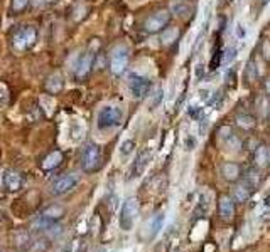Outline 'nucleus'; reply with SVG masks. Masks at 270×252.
Here are the masks:
<instances>
[{
	"instance_id": "8",
	"label": "nucleus",
	"mask_w": 270,
	"mask_h": 252,
	"mask_svg": "<svg viewBox=\"0 0 270 252\" xmlns=\"http://www.w3.org/2000/svg\"><path fill=\"white\" fill-rule=\"evenodd\" d=\"M78 184H79V175H76V173L63 175V177H59L53 184L51 193H53V195H64V193L71 192Z\"/></svg>"
},
{
	"instance_id": "23",
	"label": "nucleus",
	"mask_w": 270,
	"mask_h": 252,
	"mask_svg": "<svg viewBox=\"0 0 270 252\" xmlns=\"http://www.w3.org/2000/svg\"><path fill=\"white\" fill-rule=\"evenodd\" d=\"M162 100H164V89H162V87H157V89L154 91V94L151 96V101H149V108L155 109L160 103H162Z\"/></svg>"
},
{
	"instance_id": "22",
	"label": "nucleus",
	"mask_w": 270,
	"mask_h": 252,
	"mask_svg": "<svg viewBox=\"0 0 270 252\" xmlns=\"http://www.w3.org/2000/svg\"><path fill=\"white\" fill-rule=\"evenodd\" d=\"M73 136V141H79L85 134V125H83L79 119H73L71 121V130H69Z\"/></svg>"
},
{
	"instance_id": "24",
	"label": "nucleus",
	"mask_w": 270,
	"mask_h": 252,
	"mask_svg": "<svg viewBox=\"0 0 270 252\" xmlns=\"http://www.w3.org/2000/svg\"><path fill=\"white\" fill-rule=\"evenodd\" d=\"M189 113V118H193V121H201L203 116H204V109L201 108V106L198 104H191L188 109Z\"/></svg>"
},
{
	"instance_id": "28",
	"label": "nucleus",
	"mask_w": 270,
	"mask_h": 252,
	"mask_svg": "<svg viewBox=\"0 0 270 252\" xmlns=\"http://www.w3.org/2000/svg\"><path fill=\"white\" fill-rule=\"evenodd\" d=\"M235 57H236V49L235 47H231V46H228L226 49L223 50V64H231L233 61H235Z\"/></svg>"
},
{
	"instance_id": "15",
	"label": "nucleus",
	"mask_w": 270,
	"mask_h": 252,
	"mask_svg": "<svg viewBox=\"0 0 270 252\" xmlns=\"http://www.w3.org/2000/svg\"><path fill=\"white\" fill-rule=\"evenodd\" d=\"M3 185H5V188H9L10 192H16V190H19L20 185H22V178H20V175L16 173V171H9V173H5V177H3Z\"/></svg>"
},
{
	"instance_id": "38",
	"label": "nucleus",
	"mask_w": 270,
	"mask_h": 252,
	"mask_svg": "<svg viewBox=\"0 0 270 252\" xmlns=\"http://www.w3.org/2000/svg\"><path fill=\"white\" fill-rule=\"evenodd\" d=\"M264 2V5H267V3H270V0H262Z\"/></svg>"
},
{
	"instance_id": "31",
	"label": "nucleus",
	"mask_w": 270,
	"mask_h": 252,
	"mask_svg": "<svg viewBox=\"0 0 270 252\" xmlns=\"http://www.w3.org/2000/svg\"><path fill=\"white\" fill-rule=\"evenodd\" d=\"M182 143H184V148L188 150V151H193V150L196 148V145H198V140H196V136H193V134H186Z\"/></svg>"
},
{
	"instance_id": "37",
	"label": "nucleus",
	"mask_w": 270,
	"mask_h": 252,
	"mask_svg": "<svg viewBox=\"0 0 270 252\" xmlns=\"http://www.w3.org/2000/svg\"><path fill=\"white\" fill-rule=\"evenodd\" d=\"M265 87H267V93L270 94V78L267 79V84H265Z\"/></svg>"
},
{
	"instance_id": "3",
	"label": "nucleus",
	"mask_w": 270,
	"mask_h": 252,
	"mask_svg": "<svg viewBox=\"0 0 270 252\" xmlns=\"http://www.w3.org/2000/svg\"><path fill=\"white\" fill-rule=\"evenodd\" d=\"M125 84H127V91H129L130 98H134V100L144 98L145 94L149 93V89H151V81H149V78L138 74V72H130V74L127 76Z\"/></svg>"
},
{
	"instance_id": "30",
	"label": "nucleus",
	"mask_w": 270,
	"mask_h": 252,
	"mask_svg": "<svg viewBox=\"0 0 270 252\" xmlns=\"http://www.w3.org/2000/svg\"><path fill=\"white\" fill-rule=\"evenodd\" d=\"M176 35H177V29L171 27V29H166V32L162 34V42L164 44H171L176 41Z\"/></svg>"
},
{
	"instance_id": "32",
	"label": "nucleus",
	"mask_w": 270,
	"mask_h": 252,
	"mask_svg": "<svg viewBox=\"0 0 270 252\" xmlns=\"http://www.w3.org/2000/svg\"><path fill=\"white\" fill-rule=\"evenodd\" d=\"M196 210H198L201 215H204L208 210H210V202L206 200V193H203L201 195V199H199V202H198V209Z\"/></svg>"
},
{
	"instance_id": "20",
	"label": "nucleus",
	"mask_w": 270,
	"mask_h": 252,
	"mask_svg": "<svg viewBox=\"0 0 270 252\" xmlns=\"http://www.w3.org/2000/svg\"><path fill=\"white\" fill-rule=\"evenodd\" d=\"M63 76L61 74H58V72H54V74H51L49 76V79H47V83H46V87H47V91H51V93H59L61 89H63Z\"/></svg>"
},
{
	"instance_id": "4",
	"label": "nucleus",
	"mask_w": 270,
	"mask_h": 252,
	"mask_svg": "<svg viewBox=\"0 0 270 252\" xmlns=\"http://www.w3.org/2000/svg\"><path fill=\"white\" fill-rule=\"evenodd\" d=\"M164 222H166V215H164L162 212L149 217L147 220H145V224L142 225L140 240H144V242H152V240L160 234V231L164 229Z\"/></svg>"
},
{
	"instance_id": "29",
	"label": "nucleus",
	"mask_w": 270,
	"mask_h": 252,
	"mask_svg": "<svg viewBox=\"0 0 270 252\" xmlns=\"http://www.w3.org/2000/svg\"><path fill=\"white\" fill-rule=\"evenodd\" d=\"M243 184H245L251 192H253V190L257 188V185H258V175H255L253 171H250V173L247 175L245 180H243Z\"/></svg>"
},
{
	"instance_id": "36",
	"label": "nucleus",
	"mask_w": 270,
	"mask_h": 252,
	"mask_svg": "<svg viewBox=\"0 0 270 252\" xmlns=\"http://www.w3.org/2000/svg\"><path fill=\"white\" fill-rule=\"evenodd\" d=\"M54 2V0H34L36 5H46V3H51Z\"/></svg>"
},
{
	"instance_id": "16",
	"label": "nucleus",
	"mask_w": 270,
	"mask_h": 252,
	"mask_svg": "<svg viewBox=\"0 0 270 252\" xmlns=\"http://www.w3.org/2000/svg\"><path fill=\"white\" fill-rule=\"evenodd\" d=\"M221 171H223V177L226 178V180H230V182L238 180L240 175H242V171H240V167L236 165V163H233V162L225 163L223 168H221Z\"/></svg>"
},
{
	"instance_id": "33",
	"label": "nucleus",
	"mask_w": 270,
	"mask_h": 252,
	"mask_svg": "<svg viewBox=\"0 0 270 252\" xmlns=\"http://www.w3.org/2000/svg\"><path fill=\"white\" fill-rule=\"evenodd\" d=\"M235 32H236V37H238V39H245V37H247V27H245L243 24H238V25H236Z\"/></svg>"
},
{
	"instance_id": "7",
	"label": "nucleus",
	"mask_w": 270,
	"mask_h": 252,
	"mask_svg": "<svg viewBox=\"0 0 270 252\" xmlns=\"http://www.w3.org/2000/svg\"><path fill=\"white\" fill-rule=\"evenodd\" d=\"M127 64H129V49L125 46H116L113 47L112 56H110V69L113 74H122L125 71Z\"/></svg>"
},
{
	"instance_id": "9",
	"label": "nucleus",
	"mask_w": 270,
	"mask_h": 252,
	"mask_svg": "<svg viewBox=\"0 0 270 252\" xmlns=\"http://www.w3.org/2000/svg\"><path fill=\"white\" fill-rule=\"evenodd\" d=\"M169 19H171L169 10H159V12H155L154 16H151L145 20V31L152 32V34L160 32L167 24H169Z\"/></svg>"
},
{
	"instance_id": "13",
	"label": "nucleus",
	"mask_w": 270,
	"mask_h": 252,
	"mask_svg": "<svg viewBox=\"0 0 270 252\" xmlns=\"http://www.w3.org/2000/svg\"><path fill=\"white\" fill-rule=\"evenodd\" d=\"M91 64H93V54L91 52H85L83 56H79L78 63L75 66V72H76V78H85L86 74L90 72Z\"/></svg>"
},
{
	"instance_id": "10",
	"label": "nucleus",
	"mask_w": 270,
	"mask_h": 252,
	"mask_svg": "<svg viewBox=\"0 0 270 252\" xmlns=\"http://www.w3.org/2000/svg\"><path fill=\"white\" fill-rule=\"evenodd\" d=\"M220 141L223 143V147L228 150V151L236 153L240 148H242V141H240V138L233 133L230 126H223L220 130Z\"/></svg>"
},
{
	"instance_id": "19",
	"label": "nucleus",
	"mask_w": 270,
	"mask_h": 252,
	"mask_svg": "<svg viewBox=\"0 0 270 252\" xmlns=\"http://www.w3.org/2000/svg\"><path fill=\"white\" fill-rule=\"evenodd\" d=\"M250 193H251V190L248 188L243 182H240V184H236L235 187H233V199H235L236 202H247V200L250 199Z\"/></svg>"
},
{
	"instance_id": "25",
	"label": "nucleus",
	"mask_w": 270,
	"mask_h": 252,
	"mask_svg": "<svg viewBox=\"0 0 270 252\" xmlns=\"http://www.w3.org/2000/svg\"><path fill=\"white\" fill-rule=\"evenodd\" d=\"M214 91L211 89V87H201L199 89V100L203 101V103H208V104H211L213 103V100H214Z\"/></svg>"
},
{
	"instance_id": "11",
	"label": "nucleus",
	"mask_w": 270,
	"mask_h": 252,
	"mask_svg": "<svg viewBox=\"0 0 270 252\" xmlns=\"http://www.w3.org/2000/svg\"><path fill=\"white\" fill-rule=\"evenodd\" d=\"M36 41V31L31 27H25V29H20L16 35H14V46L17 49H25V47L32 46Z\"/></svg>"
},
{
	"instance_id": "17",
	"label": "nucleus",
	"mask_w": 270,
	"mask_h": 252,
	"mask_svg": "<svg viewBox=\"0 0 270 252\" xmlns=\"http://www.w3.org/2000/svg\"><path fill=\"white\" fill-rule=\"evenodd\" d=\"M253 162L258 168H265L270 162V151L265 147H258L257 150H255Z\"/></svg>"
},
{
	"instance_id": "6",
	"label": "nucleus",
	"mask_w": 270,
	"mask_h": 252,
	"mask_svg": "<svg viewBox=\"0 0 270 252\" xmlns=\"http://www.w3.org/2000/svg\"><path fill=\"white\" fill-rule=\"evenodd\" d=\"M81 167L85 171H96L101 167V148L95 143L86 145V148L83 150L81 155Z\"/></svg>"
},
{
	"instance_id": "18",
	"label": "nucleus",
	"mask_w": 270,
	"mask_h": 252,
	"mask_svg": "<svg viewBox=\"0 0 270 252\" xmlns=\"http://www.w3.org/2000/svg\"><path fill=\"white\" fill-rule=\"evenodd\" d=\"M61 162H63V153L61 151H53L42 160V168L44 170H53V168L59 167Z\"/></svg>"
},
{
	"instance_id": "12",
	"label": "nucleus",
	"mask_w": 270,
	"mask_h": 252,
	"mask_svg": "<svg viewBox=\"0 0 270 252\" xmlns=\"http://www.w3.org/2000/svg\"><path fill=\"white\" fill-rule=\"evenodd\" d=\"M220 215L225 222H231L235 218V203L231 197L223 195L220 199Z\"/></svg>"
},
{
	"instance_id": "39",
	"label": "nucleus",
	"mask_w": 270,
	"mask_h": 252,
	"mask_svg": "<svg viewBox=\"0 0 270 252\" xmlns=\"http://www.w3.org/2000/svg\"><path fill=\"white\" fill-rule=\"evenodd\" d=\"M0 252H2V249H0Z\"/></svg>"
},
{
	"instance_id": "34",
	"label": "nucleus",
	"mask_w": 270,
	"mask_h": 252,
	"mask_svg": "<svg viewBox=\"0 0 270 252\" xmlns=\"http://www.w3.org/2000/svg\"><path fill=\"white\" fill-rule=\"evenodd\" d=\"M27 2H29V0H14V2H12L14 10H22L24 7L27 5Z\"/></svg>"
},
{
	"instance_id": "5",
	"label": "nucleus",
	"mask_w": 270,
	"mask_h": 252,
	"mask_svg": "<svg viewBox=\"0 0 270 252\" xmlns=\"http://www.w3.org/2000/svg\"><path fill=\"white\" fill-rule=\"evenodd\" d=\"M152 158H154V153H152L151 148H144L142 151H138V155L135 156V160L129 168V180H135V178L142 177L144 171L151 165Z\"/></svg>"
},
{
	"instance_id": "2",
	"label": "nucleus",
	"mask_w": 270,
	"mask_h": 252,
	"mask_svg": "<svg viewBox=\"0 0 270 252\" xmlns=\"http://www.w3.org/2000/svg\"><path fill=\"white\" fill-rule=\"evenodd\" d=\"M138 200L135 197H130L123 202L122 210H120L118 215V225L123 232H130L135 227V222H137L138 217Z\"/></svg>"
},
{
	"instance_id": "35",
	"label": "nucleus",
	"mask_w": 270,
	"mask_h": 252,
	"mask_svg": "<svg viewBox=\"0 0 270 252\" xmlns=\"http://www.w3.org/2000/svg\"><path fill=\"white\" fill-rule=\"evenodd\" d=\"M75 252H88V247H86V244H79Z\"/></svg>"
},
{
	"instance_id": "26",
	"label": "nucleus",
	"mask_w": 270,
	"mask_h": 252,
	"mask_svg": "<svg viewBox=\"0 0 270 252\" xmlns=\"http://www.w3.org/2000/svg\"><path fill=\"white\" fill-rule=\"evenodd\" d=\"M236 123H238L242 128H247V130H250V128L255 126V119L251 118L250 115H240L238 118H236Z\"/></svg>"
},
{
	"instance_id": "14",
	"label": "nucleus",
	"mask_w": 270,
	"mask_h": 252,
	"mask_svg": "<svg viewBox=\"0 0 270 252\" xmlns=\"http://www.w3.org/2000/svg\"><path fill=\"white\" fill-rule=\"evenodd\" d=\"M49 249V240L46 237H27L25 251L27 252H46Z\"/></svg>"
},
{
	"instance_id": "27",
	"label": "nucleus",
	"mask_w": 270,
	"mask_h": 252,
	"mask_svg": "<svg viewBox=\"0 0 270 252\" xmlns=\"http://www.w3.org/2000/svg\"><path fill=\"white\" fill-rule=\"evenodd\" d=\"M173 10L176 16H181V17H188V14L191 12V9H189L188 3L184 2H179V3H174L173 5Z\"/></svg>"
},
{
	"instance_id": "1",
	"label": "nucleus",
	"mask_w": 270,
	"mask_h": 252,
	"mask_svg": "<svg viewBox=\"0 0 270 252\" xmlns=\"http://www.w3.org/2000/svg\"><path fill=\"white\" fill-rule=\"evenodd\" d=\"M123 119V111L115 104H105L100 108L96 115V130L98 131H110L120 126Z\"/></svg>"
},
{
	"instance_id": "21",
	"label": "nucleus",
	"mask_w": 270,
	"mask_h": 252,
	"mask_svg": "<svg viewBox=\"0 0 270 252\" xmlns=\"http://www.w3.org/2000/svg\"><path fill=\"white\" fill-rule=\"evenodd\" d=\"M135 151V140H132V138H127V140L122 141V145H120V158L122 160H127L130 155Z\"/></svg>"
}]
</instances>
